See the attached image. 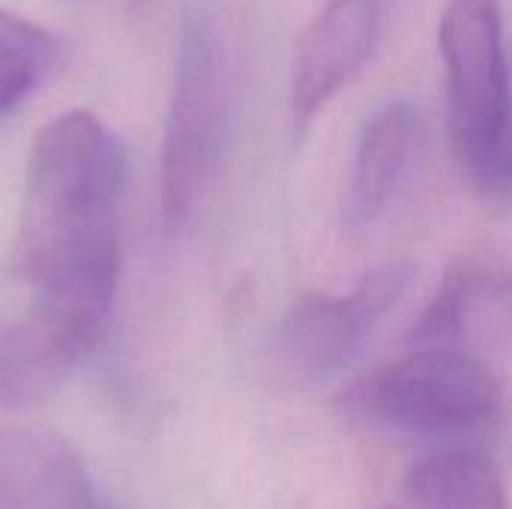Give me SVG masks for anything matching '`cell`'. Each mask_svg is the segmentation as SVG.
<instances>
[{"label": "cell", "instance_id": "277c9868", "mask_svg": "<svg viewBox=\"0 0 512 509\" xmlns=\"http://www.w3.org/2000/svg\"><path fill=\"white\" fill-rule=\"evenodd\" d=\"M354 399L360 411L408 435L450 438L489 426L501 411V384L489 363L450 351L414 348L372 372Z\"/></svg>", "mask_w": 512, "mask_h": 509}, {"label": "cell", "instance_id": "3957f363", "mask_svg": "<svg viewBox=\"0 0 512 509\" xmlns=\"http://www.w3.org/2000/svg\"><path fill=\"white\" fill-rule=\"evenodd\" d=\"M438 45L459 165L480 195L512 201V87L501 3L450 0Z\"/></svg>", "mask_w": 512, "mask_h": 509}, {"label": "cell", "instance_id": "52a82bcc", "mask_svg": "<svg viewBox=\"0 0 512 509\" xmlns=\"http://www.w3.org/2000/svg\"><path fill=\"white\" fill-rule=\"evenodd\" d=\"M384 27V0H327L300 36L291 72L294 129L312 120L369 63Z\"/></svg>", "mask_w": 512, "mask_h": 509}, {"label": "cell", "instance_id": "6da1fadb", "mask_svg": "<svg viewBox=\"0 0 512 509\" xmlns=\"http://www.w3.org/2000/svg\"><path fill=\"white\" fill-rule=\"evenodd\" d=\"M126 147L90 111L45 123L27 156L15 267L33 312L84 354L102 339L120 282Z\"/></svg>", "mask_w": 512, "mask_h": 509}, {"label": "cell", "instance_id": "7a4b0ae2", "mask_svg": "<svg viewBox=\"0 0 512 509\" xmlns=\"http://www.w3.org/2000/svg\"><path fill=\"white\" fill-rule=\"evenodd\" d=\"M237 63L213 9L183 15L162 138V222L180 231L207 195L231 141Z\"/></svg>", "mask_w": 512, "mask_h": 509}, {"label": "cell", "instance_id": "7c38bea8", "mask_svg": "<svg viewBox=\"0 0 512 509\" xmlns=\"http://www.w3.org/2000/svg\"><path fill=\"white\" fill-rule=\"evenodd\" d=\"M57 57V39L39 24L0 9V114L24 102Z\"/></svg>", "mask_w": 512, "mask_h": 509}, {"label": "cell", "instance_id": "8992f818", "mask_svg": "<svg viewBox=\"0 0 512 509\" xmlns=\"http://www.w3.org/2000/svg\"><path fill=\"white\" fill-rule=\"evenodd\" d=\"M414 348H450L483 363L512 354V267L465 261L447 273L411 330Z\"/></svg>", "mask_w": 512, "mask_h": 509}, {"label": "cell", "instance_id": "8fae6325", "mask_svg": "<svg viewBox=\"0 0 512 509\" xmlns=\"http://www.w3.org/2000/svg\"><path fill=\"white\" fill-rule=\"evenodd\" d=\"M417 509H510L498 465L468 447H444L417 459L405 477Z\"/></svg>", "mask_w": 512, "mask_h": 509}, {"label": "cell", "instance_id": "9c48e42d", "mask_svg": "<svg viewBox=\"0 0 512 509\" xmlns=\"http://www.w3.org/2000/svg\"><path fill=\"white\" fill-rule=\"evenodd\" d=\"M414 144L417 114L408 102H390L366 120L345 198V222L351 228L372 225L390 207L408 174Z\"/></svg>", "mask_w": 512, "mask_h": 509}, {"label": "cell", "instance_id": "30bf717a", "mask_svg": "<svg viewBox=\"0 0 512 509\" xmlns=\"http://www.w3.org/2000/svg\"><path fill=\"white\" fill-rule=\"evenodd\" d=\"M81 357L84 351L36 312L0 324V408L27 411L45 405L60 393Z\"/></svg>", "mask_w": 512, "mask_h": 509}, {"label": "cell", "instance_id": "5b68a950", "mask_svg": "<svg viewBox=\"0 0 512 509\" xmlns=\"http://www.w3.org/2000/svg\"><path fill=\"white\" fill-rule=\"evenodd\" d=\"M408 279V264H381L348 294L300 297L276 330V360L300 384L342 372L363 351L381 318L402 300Z\"/></svg>", "mask_w": 512, "mask_h": 509}, {"label": "cell", "instance_id": "ba28073f", "mask_svg": "<svg viewBox=\"0 0 512 509\" xmlns=\"http://www.w3.org/2000/svg\"><path fill=\"white\" fill-rule=\"evenodd\" d=\"M0 509H111L81 456L45 429L0 423Z\"/></svg>", "mask_w": 512, "mask_h": 509}]
</instances>
